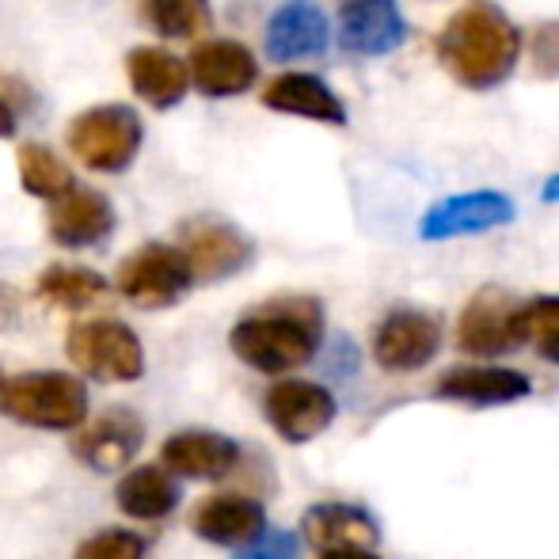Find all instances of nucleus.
I'll use <instances>...</instances> for the list:
<instances>
[{"label": "nucleus", "instance_id": "nucleus-1", "mask_svg": "<svg viewBox=\"0 0 559 559\" xmlns=\"http://www.w3.org/2000/svg\"><path fill=\"white\" fill-rule=\"evenodd\" d=\"M522 58V31L491 0H472L456 8L438 35V61L456 84L487 92L514 73Z\"/></svg>", "mask_w": 559, "mask_h": 559}, {"label": "nucleus", "instance_id": "nucleus-2", "mask_svg": "<svg viewBox=\"0 0 559 559\" xmlns=\"http://www.w3.org/2000/svg\"><path fill=\"white\" fill-rule=\"evenodd\" d=\"M324 338V305L317 297H274L259 305L228 332V346L243 366L259 373H289L317 354Z\"/></svg>", "mask_w": 559, "mask_h": 559}, {"label": "nucleus", "instance_id": "nucleus-3", "mask_svg": "<svg viewBox=\"0 0 559 559\" xmlns=\"http://www.w3.org/2000/svg\"><path fill=\"white\" fill-rule=\"evenodd\" d=\"M0 415L35 430H73L88 419V389L81 377L53 373H15L0 381Z\"/></svg>", "mask_w": 559, "mask_h": 559}, {"label": "nucleus", "instance_id": "nucleus-4", "mask_svg": "<svg viewBox=\"0 0 559 559\" xmlns=\"http://www.w3.org/2000/svg\"><path fill=\"white\" fill-rule=\"evenodd\" d=\"M145 126L133 107L126 104H99L92 111L76 115L66 130V145L88 171L99 176H118L141 153Z\"/></svg>", "mask_w": 559, "mask_h": 559}, {"label": "nucleus", "instance_id": "nucleus-5", "mask_svg": "<svg viewBox=\"0 0 559 559\" xmlns=\"http://www.w3.org/2000/svg\"><path fill=\"white\" fill-rule=\"evenodd\" d=\"M66 354L92 381H138L145 377V346L118 320H81L69 328Z\"/></svg>", "mask_w": 559, "mask_h": 559}, {"label": "nucleus", "instance_id": "nucleus-6", "mask_svg": "<svg viewBox=\"0 0 559 559\" xmlns=\"http://www.w3.org/2000/svg\"><path fill=\"white\" fill-rule=\"evenodd\" d=\"M191 286V259L183 255V248H171V243H145V248H138L133 255L122 259L115 278L118 294L148 312L171 309L176 301H183Z\"/></svg>", "mask_w": 559, "mask_h": 559}, {"label": "nucleus", "instance_id": "nucleus-7", "mask_svg": "<svg viewBox=\"0 0 559 559\" xmlns=\"http://www.w3.org/2000/svg\"><path fill=\"white\" fill-rule=\"evenodd\" d=\"M522 305L518 297H510L507 289H479L468 305H464L461 320H456V346L464 354H507L514 346L525 343L522 328Z\"/></svg>", "mask_w": 559, "mask_h": 559}, {"label": "nucleus", "instance_id": "nucleus-8", "mask_svg": "<svg viewBox=\"0 0 559 559\" xmlns=\"http://www.w3.org/2000/svg\"><path fill=\"white\" fill-rule=\"evenodd\" d=\"M263 412H266V423L274 427V435L286 438L289 445H305L332 427L338 407L324 384L278 381V384H271V392L263 396Z\"/></svg>", "mask_w": 559, "mask_h": 559}, {"label": "nucleus", "instance_id": "nucleus-9", "mask_svg": "<svg viewBox=\"0 0 559 559\" xmlns=\"http://www.w3.org/2000/svg\"><path fill=\"white\" fill-rule=\"evenodd\" d=\"M179 248L191 259L194 282H225L251 263V240L222 217H191L179 225Z\"/></svg>", "mask_w": 559, "mask_h": 559}, {"label": "nucleus", "instance_id": "nucleus-10", "mask_svg": "<svg viewBox=\"0 0 559 559\" xmlns=\"http://www.w3.org/2000/svg\"><path fill=\"white\" fill-rule=\"evenodd\" d=\"M442 346V320L423 309H392L373 332V358L389 373H415Z\"/></svg>", "mask_w": 559, "mask_h": 559}, {"label": "nucleus", "instance_id": "nucleus-11", "mask_svg": "<svg viewBox=\"0 0 559 559\" xmlns=\"http://www.w3.org/2000/svg\"><path fill=\"white\" fill-rule=\"evenodd\" d=\"M141 445H145V423L130 407H107L96 423H88L76 435L73 456L84 468L99 472V476H111V472L126 468L138 456Z\"/></svg>", "mask_w": 559, "mask_h": 559}, {"label": "nucleus", "instance_id": "nucleus-12", "mask_svg": "<svg viewBox=\"0 0 559 559\" xmlns=\"http://www.w3.org/2000/svg\"><path fill=\"white\" fill-rule=\"evenodd\" d=\"M407 23L396 0H343L338 8V43L354 58H381L404 46Z\"/></svg>", "mask_w": 559, "mask_h": 559}, {"label": "nucleus", "instance_id": "nucleus-13", "mask_svg": "<svg viewBox=\"0 0 559 559\" xmlns=\"http://www.w3.org/2000/svg\"><path fill=\"white\" fill-rule=\"evenodd\" d=\"M266 58L274 66H289V61L320 58L332 43V27L328 15L320 12L312 0H286L266 23Z\"/></svg>", "mask_w": 559, "mask_h": 559}, {"label": "nucleus", "instance_id": "nucleus-14", "mask_svg": "<svg viewBox=\"0 0 559 559\" xmlns=\"http://www.w3.org/2000/svg\"><path fill=\"white\" fill-rule=\"evenodd\" d=\"M514 222V202L499 191H472V194H453V199L438 202L427 210V217L419 222L423 240H453V236H472L487 233Z\"/></svg>", "mask_w": 559, "mask_h": 559}, {"label": "nucleus", "instance_id": "nucleus-15", "mask_svg": "<svg viewBox=\"0 0 559 559\" xmlns=\"http://www.w3.org/2000/svg\"><path fill=\"white\" fill-rule=\"evenodd\" d=\"M46 228L61 248H96L115 233V206L96 187H73L61 199H53Z\"/></svg>", "mask_w": 559, "mask_h": 559}, {"label": "nucleus", "instance_id": "nucleus-16", "mask_svg": "<svg viewBox=\"0 0 559 559\" xmlns=\"http://www.w3.org/2000/svg\"><path fill=\"white\" fill-rule=\"evenodd\" d=\"M533 392V381L507 366H453L438 377L435 396L468 407H502L518 404Z\"/></svg>", "mask_w": 559, "mask_h": 559}, {"label": "nucleus", "instance_id": "nucleus-17", "mask_svg": "<svg viewBox=\"0 0 559 559\" xmlns=\"http://www.w3.org/2000/svg\"><path fill=\"white\" fill-rule=\"evenodd\" d=\"M187 66H191L194 88L210 99L240 96L259 76V66H255V58H251V50L233 43V38H210V43L194 46Z\"/></svg>", "mask_w": 559, "mask_h": 559}, {"label": "nucleus", "instance_id": "nucleus-18", "mask_svg": "<svg viewBox=\"0 0 559 559\" xmlns=\"http://www.w3.org/2000/svg\"><path fill=\"white\" fill-rule=\"evenodd\" d=\"M160 461L187 479H225L240 464V445L217 430H179L160 445Z\"/></svg>", "mask_w": 559, "mask_h": 559}, {"label": "nucleus", "instance_id": "nucleus-19", "mask_svg": "<svg viewBox=\"0 0 559 559\" xmlns=\"http://www.w3.org/2000/svg\"><path fill=\"white\" fill-rule=\"evenodd\" d=\"M191 530L210 545L243 548L266 530V514L248 495H210L191 510Z\"/></svg>", "mask_w": 559, "mask_h": 559}, {"label": "nucleus", "instance_id": "nucleus-20", "mask_svg": "<svg viewBox=\"0 0 559 559\" xmlns=\"http://www.w3.org/2000/svg\"><path fill=\"white\" fill-rule=\"evenodd\" d=\"M126 76H130V88L145 99L156 111H171L179 99L187 96V84H191V66L179 61L164 46H133L126 53Z\"/></svg>", "mask_w": 559, "mask_h": 559}, {"label": "nucleus", "instance_id": "nucleus-21", "mask_svg": "<svg viewBox=\"0 0 559 559\" xmlns=\"http://www.w3.org/2000/svg\"><path fill=\"white\" fill-rule=\"evenodd\" d=\"M263 104L278 115L312 118V122H328V126L346 122L343 99H338L335 92L312 73H278L263 88Z\"/></svg>", "mask_w": 559, "mask_h": 559}, {"label": "nucleus", "instance_id": "nucleus-22", "mask_svg": "<svg viewBox=\"0 0 559 559\" xmlns=\"http://www.w3.org/2000/svg\"><path fill=\"white\" fill-rule=\"evenodd\" d=\"M301 533L320 552H328V548H369L381 537L373 514L350 507V502H317L312 510H305Z\"/></svg>", "mask_w": 559, "mask_h": 559}, {"label": "nucleus", "instance_id": "nucleus-23", "mask_svg": "<svg viewBox=\"0 0 559 559\" xmlns=\"http://www.w3.org/2000/svg\"><path fill=\"white\" fill-rule=\"evenodd\" d=\"M176 472H164L156 464H141L130 468L118 484V507L126 518L133 522H160L176 510L179 502V487H176Z\"/></svg>", "mask_w": 559, "mask_h": 559}, {"label": "nucleus", "instance_id": "nucleus-24", "mask_svg": "<svg viewBox=\"0 0 559 559\" xmlns=\"http://www.w3.org/2000/svg\"><path fill=\"white\" fill-rule=\"evenodd\" d=\"M38 297L53 309H66V312H84V309H96L104 305L107 297L115 294L111 282L104 274L88 271V266H69V263H53L38 274Z\"/></svg>", "mask_w": 559, "mask_h": 559}, {"label": "nucleus", "instance_id": "nucleus-25", "mask_svg": "<svg viewBox=\"0 0 559 559\" xmlns=\"http://www.w3.org/2000/svg\"><path fill=\"white\" fill-rule=\"evenodd\" d=\"M141 15L164 38H202L214 27L210 0H141Z\"/></svg>", "mask_w": 559, "mask_h": 559}, {"label": "nucleus", "instance_id": "nucleus-26", "mask_svg": "<svg viewBox=\"0 0 559 559\" xmlns=\"http://www.w3.org/2000/svg\"><path fill=\"white\" fill-rule=\"evenodd\" d=\"M15 164H20V183L27 194H35V199H61L66 191H73V171L66 168V160H61L53 148L38 145V141H31V145H23L20 153H15Z\"/></svg>", "mask_w": 559, "mask_h": 559}, {"label": "nucleus", "instance_id": "nucleus-27", "mask_svg": "<svg viewBox=\"0 0 559 559\" xmlns=\"http://www.w3.org/2000/svg\"><path fill=\"white\" fill-rule=\"evenodd\" d=\"M148 545L145 537L130 530H99L96 537H88L76 548L73 559H145Z\"/></svg>", "mask_w": 559, "mask_h": 559}, {"label": "nucleus", "instance_id": "nucleus-28", "mask_svg": "<svg viewBox=\"0 0 559 559\" xmlns=\"http://www.w3.org/2000/svg\"><path fill=\"white\" fill-rule=\"evenodd\" d=\"M530 61L537 76H559V20H545L530 31Z\"/></svg>", "mask_w": 559, "mask_h": 559}, {"label": "nucleus", "instance_id": "nucleus-29", "mask_svg": "<svg viewBox=\"0 0 559 559\" xmlns=\"http://www.w3.org/2000/svg\"><path fill=\"white\" fill-rule=\"evenodd\" d=\"M236 559H301V540L289 530H263L236 552Z\"/></svg>", "mask_w": 559, "mask_h": 559}, {"label": "nucleus", "instance_id": "nucleus-30", "mask_svg": "<svg viewBox=\"0 0 559 559\" xmlns=\"http://www.w3.org/2000/svg\"><path fill=\"white\" fill-rule=\"evenodd\" d=\"M525 343H540L548 335H559V297H533L522 305Z\"/></svg>", "mask_w": 559, "mask_h": 559}, {"label": "nucleus", "instance_id": "nucleus-31", "mask_svg": "<svg viewBox=\"0 0 559 559\" xmlns=\"http://www.w3.org/2000/svg\"><path fill=\"white\" fill-rule=\"evenodd\" d=\"M320 559H381V556H373L369 548H328V552H320Z\"/></svg>", "mask_w": 559, "mask_h": 559}, {"label": "nucleus", "instance_id": "nucleus-32", "mask_svg": "<svg viewBox=\"0 0 559 559\" xmlns=\"http://www.w3.org/2000/svg\"><path fill=\"white\" fill-rule=\"evenodd\" d=\"M540 358H548V361H556L559 366V335H548V338H540Z\"/></svg>", "mask_w": 559, "mask_h": 559}, {"label": "nucleus", "instance_id": "nucleus-33", "mask_svg": "<svg viewBox=\"0 0 559 559\" xmlns=\"http://www.w3.org/2000/svg\"><path fill=\"white\" fill-rule=\"evenodd\" d=\"M15 133V115L8 111V104L0 99V138H12Z\"/></svg>", "mask_w": 559, "mask_h": 559}, {"label": "nucleus", "instance_id": "nucleus-34", "mask_svg": "<svg viewBox=\"0 0 559 559\" xmlns=\"http://www.w3.org/2000/svg\"><path fill=\"white\" fill-rule=\"evenodd\" d=\"M540 199H545V202H559V176L548 179L545 191H540Z\"/></svg>", "mask_w": 559, "mask_h": 559}]
</instances>
